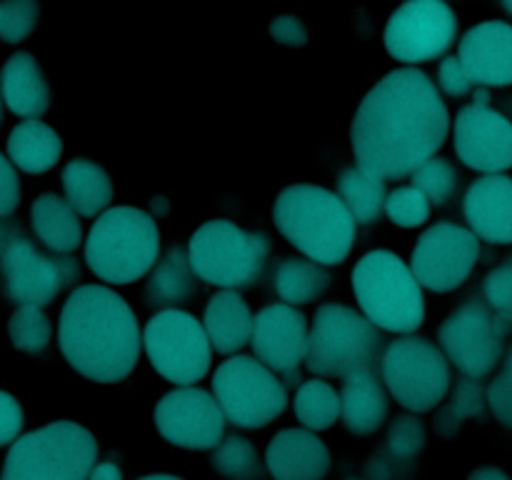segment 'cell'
<instances>
[{
    "label": "cell",
    "mask_w": 512,
    "mask_h": 480,
    "mask_svg": "<svg viewBox=\"0 0 512 480\" xmlns=\"http://www.w3.org/2000/svg\"><path fill=\"white\" fill-rule=\"evenodd\" d=\"M20 203V178L13 163L0 153V218L15 213Z\"/></svg>",
    "instance_id": "7bdbcfd3"
},
{
    "label": "cell",
    "mask_w": 512,
    "mask_h": 480,
    "mask_svg": "<svg viewBox=\"0 0 512 480\" xmlns=\"http://www.w3.org/2000/svg\"><path fill=\"white\" fill-rule=\"evenodd\" d=\"M265 465L275 480H323L330 470V450L310 430H280L265 450Z\"/></svg>",
    "instance_id": "44dd1931"
},
{
    "label": "cell",
    "mask_w": 512,
    "mask_h": 480,
    "mask_svg": "<svg viewBox=\"0 0 512 480\" xmlns=\"http://www.w3.org/2000/svg\"><path fill=\"white\" fill-rule=\"evenodd\" d=\"M0 95L8 105L10 113L20 118L38 120L50 108V85L40 68L38 58L28 50H18L5 60L0 70Z\"/></svg>",
    "instance_id": "7402d4cb"
},
{
    "label": "cell",
    "mask_w": 512,
    "mask_h": 480,
    "mask_svg": "<svg viewBox=\"0 0 512 480\" xmlns=\"http://www.w3.org/2000/svg\"><path fill=\"white\" fill-rule=\"evenodd\" d=\"M338 395L340 415L350 433L370 435L385 423L388 398L373 368H358L343 375V390Z\"/></svg>",
    "instance_id": "603a6c76"
},
{
    "label": "cell",
    "mask_w": 512,
    "mask_h": 480,
    "mask_svg": "<svg viewBox=\"0 0 512 480\" xmlns=\"http://www.w3.org/2000/svg\"><path fill=\"white\" fill-rule=\"evenodd\" d=\"M483 388H480L475 380H463L455 390L453 400H450L448 408L440 413L438 418V433L440 435H455L460 430V425L468 418L483 413Z\"/></svg>",
    "instance_id": "e575fe53"
},
{
    "label": "cell",
    "mask_w": 512,
    "mask_h": 480,
    "mask_svg": "<svg viewBox=\"0 0 512 480\" xmlns=\"http://www.w3.org/2000/svg\"><path fill=\"white\" fill-rule=\"evenodd\" d=\"M455 153L490 175L512 168V123L490 105H465L455 120Z\"/></svg>",
    "instance_id": "e0dca14e"
},
{
    "label": "cell",
    "mask_w": 512,
    "mask_h": 480,
    "mask_svg": "<svg viewBox=\"0 0 512 480\" xmlns=\"http://www.w3.org/2000/svg\"><path fill=\"white\" fill-rule=\"evenodd\" d=\"M450 133L448 105L418 68H395L368 90L350 125L360 168L400 180L435 158Z\"/></svg>",
    "instance_id": "6da1fadb"
},
{
    "label": "cell",
    "mask_w": 512,
    "mask_h": 480,
    "mask_svg": "<svg viewBox=\"0 0 512 480\" xmlns=\"http://www.w3.org/2000/svg\"><path fill=\"white\" fill-rule=\"evenodd\" d=\"M88 480H123V473L115 463H98L90 470Z\"/></svg>",
    "instance_id": "f6af8a7d"
},
{
    "label": "cell",
    "mask_w": 512,
    "mask_h": 480,
    "mask_svg": "<svg viewBox=\"0 0 512 480\" xmlns=\"http://www.w3.org/2000/svg\"><path fill=\"white\" fill-rule=\"evenodd\" d=\"M95 458L98 443L88 428L55 420L10 445L0 480H88Z\"/></svg>",
    "instance_id": "5b68a950"
},
{
    "label": "cell",
    "mask_w": 512,
    "mask_h": 480,
    "mask_svg": "<svg viewBox=\"0 0 512 480\" xmlns=\"http://www.w3.org/2000/svg\"><path fill=\"white\" fill-rule=\"evenodd\" d=\"M413 188L430 205H445L458 190V170L448 158H430L413 173Z\"/></svg>",
    "instance_id": "836d02e7"
},
{
    "label": "cell",
    "mask_w": 512,
    "mask_h": 480,
    "mask_svg": "<svg viewBox=\"0 0 512 480\" xmlns=\"http://www.w3.org/2000/svg\"><path fill=\"white\" fill-rule=\"evenodd\" d=\"M458 60L470 80L483 88L512 85V25L485 20L470 28L460 40Z\"/></svg>",
    "instance_id": "d6986e66"
},
{
    "label": "cell",
    "mask_w": 512,
    "mask_h": 480,
    "mask_svg": "<svg viewBox=\"0 0 512 480\" xmlns=\"http://www.w3.org/2000/svg\"><path fill=\"white\" fill-rule=\"evenodd\" d=\"M143 345L155 373L170 383H198L208 375L213 348L203 323L185 310H160L145 323Z\"/></svg>",
    "instance_id": "30bf717a"
},
{
    "label": "cell",
    "mask_w": 512,
    "mask_h": 480,
    "mask_svg": "<svg viewBox=\"0 0 512 480\" xmlns=\"http://www.w3.org/2000/svg\"><path fill=\"white\" fill-rule=\"evenodd\" d=\"M490 408H493L495 418L512 430V348L505 360V370L495 378V383L490 385Z\"/></svg>",
    "instance_id": "ab89813d"
},
{
    "label": "cell",
    "mask_w": 512,
    "mask_h": 480,
    "mask_svg": "<svg viewBox=\"0 0 512 480\" xmlns=\"http://www.w3.org/2000/svg\"><path fill=\"white\" fill-rule=\"evenodd\" d=\"M353 293L375 328L415 333L425 320L423 288L408 263L390 250H370L355 263Z\"/></svg>",
    "instance_id": "8992f818"
},
{
    "label": "cell",
    "mask_w": 512,
    "mask_h": 480,
    "mask_svg": "<svg viewBox=\"0 0 512 480\" xmlns=\"http://www.w3.org/2000/svg\"><path fill=\"white\" fill-rule=\"evenodd\" d=\"M270 35L283 45H308V30L295 15H278L270 23Z\"/></svg>",
    "instance_id": "ee69618b"
},
{
    "label": "cell",
    "mask_w": 512,
    "mask_h": 480,
    "mask_svg": "<svg viewBox=\"0 0 512 480\" xmlns=\"http://www.w3.org/2000/svg\"><path fill=\"white\" fill-rule=\"evenodd\" d=\"M273 283L275 293L285 300V305L290 303V308H295L320 298L328 290L330 273L308 258H285L275 270Z\"/></svg>",
    "instance_id": "f1b7e54d"
},
{
    "label": "cell",
    "mask_w": 512,
    "mask_h": 480,
    "mask_svg": "<svg viewBox=\"0 0 512 480\" xmlns=\"http://www.w3.org/2000/svg\"><path fill=\"white\" fill-rule=\"evenodd\" d=\"M0 123H3V100H0Z\"/></svg>",
    "instance_id": "681fc988"
},
{
    "label": "cell",
    "mask_w": 512,
    "mask_h": 480,
    "mask_svg": "<svg viewBox=\"0 0 512 480\" xmlns=\"http://www.w3.org/2000/svg\"><path fill=\"white\" fill-rule=\"evenodd\" d=\"M468 480H510V478L505 470L493 468V465H483V468H475L473 473L468 475Z\"/></svg>",
    "instance_id": "bcb514c9"
},
{
    "label": "cell",
    "mask_w": 512,
    "mask_h": 480,
    "mask_svg": "<svg viewBox=\"0 0 512 480\" xmlns=\"http://www.w3.org/2000/svg\"><path fill=\"white\" fill-rule=\"evenodd\" d=\"M383 210L398 228H418V225H423L425 220L430 218V203L413 188V185L395 188L393 193L385 198Z\"/></svg>",
    "instance_id": "d590c367"
},
{
    "label": "cell",
    "mask_w": 512,
    "mask_h": 480,
    "mask_svg": "<svg viewBox=\"0 0 512 480\" xmlns=\"http://www.w3.org/2000/svg\"><path fill=\"white\" fill-rule=\"evenodd\" d=\"M38 3L20 0V3H0V38L5 43H23L38 23Z\"/></svg>",
    "instance_id": "8d00e7d4"
},
{
    "label": "cell",
    "mask_w": 512,
    "mask_h": 480,
    "mask_svg": "<svg viewBox=\"0 0 512 480\" xmlns=\"http://www.w3.org/2000/svg\"><path fill=\"white\" fill-rule=\"evenodd\" d=\"M8 335L10 343L20 350V353H43L50 343V320L40 308H23L15 310L8 320Z\"/></svg>",
    "instance_id": "d6a6232c"
},
{
    "label": "cell",
    "mask_w": 512,
    "mask_h": 480,
    "mask_svg": "<svg viewBox=\"0 0 512 480\" xmlns=\"http://www.w3.org/2000/svg\"><path fill=\"white\" fill-rule=\"evenodd\" d=\"M203 330L215 353L230 355L250 343L253 333V313L243 295L235 290H223L208 300L203 313Z\"/></svg>",
    "instance_id": "cb8c5ba5"
},
{
    "label": "cell",
    "mask_w": 512,
    "mask_h": 480,
    "mask_svg": "<svg viewBox=\"0 0 512 480\" xmlns=\"http://www.w3.org/2000/svg\"><path fill=\"white\" fill-rule=\"evenodd\" d=\"M63 188L70 208L83 218H95L113 200V180L108 170L88 158H73L65 165Z\"/></svg>",
    "instance_id": "4316f807"
},
{
    "label": "cell",
    "mask_w": 512,
    "mask_h": 480,
    "mask_svg": "<svg viewBox=\"0 0 512 480\" xmlns=\"http://www.w3.org/2000/svg\"><path fill=\"white\" fill-rule=\"evenodd\" d=\"M383 380L400 405L425 413L443 403L450 385V368L435 343L425 338H400L385 348L380 360Z\"/></svg>",
    "instance_id": "8fae6325"
},
{
    "label": "cell",
    "mask_w": 512,
    "mask_h": 480,
    "mask_svg": "<svg viewBox=\"0 0 512 480\" xmlns=\"http://www.w3.org/2000/svg\"><path fill=\"white\" fill-rule=\"evenodd\" d=\"M280 233L318 265H338L355 243V220L333 190L295 183L280 190L273 203Z\"/></svg>",
    "instance_id": "3957f363"
},
{
    "label": "cell",
    "mask_w": 512,
    "mask_h": 480,
    "mask_svg": "<svg viewBox=\"0 0 512 480\" xmlns=\"http://www.w3.org/2000/svg\"><path fill=\"white\" fill-rule=\"evenodd\" d=\"M378 328L348 305H323L315 313L308 333L305 365L320 378L348 375L350 370L370 368L380 353Z\"/></svg>",
    "instance_id": "ba28073f"
},
{
    "label": "cell",
    "mask_w": 512,
    "mask_h": 480,
    "mask_svg": "<svg viewBox=\"0 0 512 480\" xmlns=\"http://www.w3.org/2000/svg\"><path fill=\"white\" fill-rule=\"evenodd\" d=\"M250 345L255 350V358L265 368L275 370V373L285 375L290 383H295L300 375V363L305 360V348H308L305 315L285 303L265 305L253 318Z\"/></svg>",
    "instance_id": "ac0fdd59"
},
{
    "label": "cell",
    "mask_w": 512,
    "mask_h": 480,
    "mask_svg": "<svg viewBox=\"0 0 512 480\" xmlns=\"http://www.w3.org/2000/svg\"><path fill=\"white\" fill-rule=\"evenodd\" d=\"M58 345L70 368L95 383H120L140 358V325L123 295L78 285L60 310Z\"/></svg>",
    "instance_id": "7a4b0ae2"
},
{
    "label": "cell",
    "mask_w": 512,
    "mask_h": 480,
    "mask_svg": "<svg viewBox=\"0 0 512 480\" xmlns=\"http://www.w3.org/2000/svg\"><path fill=\"white\" fill-rule=\"evenodd\" d=\"M30 223H33L35 238L55 253H73L83 243L78 213L70 208L68 200L55 193H43L33 200Z\"/></svg>",
    "instance_id": "d4e9b609"
},
{
    "label": "cell",
    "mask_w": 512,
    "mask_h": 480,
    "mask_svg": "<svg viewBox=\"0 0 512 480\" xmlns=\"http://www.w3.org/2000/svg\"><path fill=\"white\" fill-rule=\"evenodd\" d=\"M0 273L13 303L20 308H43L70 280L78 278V265L73 258H48L28 238L13 235L0 253Z\"/></svg>",
    "instance_id": "9a60e30c"
},
{
    "label": "cell",
    "mask_w": 512,
    "mask_h": 480,
    "mask_svg": "<svg viewBox=\"0 0 512 480\" xmlns=\"http://www.w3.org/2000/svg\"><path fill=\"white\" fill-rule=\"evenodd\" d=\"M388 448L395 458L410 460L425 448V425L415 415H400L390 425Z\"/></svg>",
    "instance_id": "74e56055"
},
{
    "label": "cell",
    "mask_w": 512,
    "mask_h": 480,
    "mask_svg": "<svg viewBox=\"0 0 512 480\" xmlns=\"http://www.w3.org/2000/svg\"><path fill=\"white\" fill-rule=\"evenodd\" d=\"M215 473L225 480H263V465H260L258 450L243 435H228L215 445L213 453Z\"/></svg>",
    "instance_id": "1f68e13d"
},
{
    "label": "cell",
    "mask_w": 512,
    "mask_h": 480,
    "mask_svg": "<svg viewBox=\"0 0 512 480\" xmlns=\"http://www.w3.org/2000/svg\"><path fill=\"white\" fill-rule=\"evenodd\" d=\"M470 233L493 245H512V178L485 175L475 180L463 200Z\"/></svg>",
    "instance_id": "ffe728a7"
},
{
    "label": "cell",
    "mask_w": 512,
    "mask_h": 480,
    "mask_svg": "<svg viewBox=\"0 0 512 480\" xmlns=\"http://www.w3.org/2000/svg\"><path fill=\"white\" fill-rule=\"evenodd\" d=\"M485 298L490 310L505 323H512V258L505 260L485 278Z\"/></svg>",
    "instance_id": "f35d334b"
},
{
    "label": "cell",
    "mask_w": 512,
    "mask_h": 480,
    "mask_svg": "<svg viewBox=\"0 0 512 480\" xmlns=\"http://www.w3.org/2000/svg\"><path fill=\"white\" fill-rule=\"evenodd\" d=\"M195 293V273L190 268L188 250L180 245H170L163 258L153 265L148 285H145V298L150 305L170 310V305H180Z\"/></svg>",
    "instance_id": "83f0119b"
},
{
    "label": "cell",
    "mask_w": 512,
    "mask_h": 480,
    "mask_svg": "<svg viewBox=\"0 0 512 480\" xmlns=\"http://www.w3.org/2000/svg\"><path fill=\"white\" fill-rule=\"evenodd\" d=\"M63 155V138L40 120L18 123L8 135V158L25 173H48Z\"/></svg>",
    "instance_id": "484cf974"
},
{
    "label": "cell",
    "mask_w": 512,
    "mask_h": 480,
    "mask_svg": "<svg viewBox=\"0 0 512 480\" xmlns=\"http://www.w3.org/2000/svg\"><path fill=\"white\" fill-rule=\"evenodd\" d=\"M458 35L453 8L440 0L403 3L385 25V48L400 63H425L448 53Z\"/></svg>",
    "instance_id": "4fadbf2b"
},
{
    "label": "cell",
    "mask_w": 512,
    "mask_h": 480,
    "mask_svg": "<svg viewBox=\"0 0 512 480\" xmlns=\"http://www.w3.org/2000/svg\"><path fill=\"white\" fill-rule=\"evenodd\" d=\"M215 400L238 428H265L288 405V388L255 355H235L213 375Z\"/></svg>",
    "instance_id": "9c48e42d"
},
{
    "label": "cell",
    "mask_w": 512,
    "mask_h": 480,
    "mask_svg": "<svg viewBox=\"0 0 512 480\" xmlns=\"http://www.w3.org/2000/svg\"><path fill=\"white\" fill-rule=\"evenodd\" d=\"M140 480H185V478H178V475L158 473V475H145V478H140Z\"/></svg>",
    "instance_id": "7dc6e473"
},
{
    "label": "cell",
    "mask_w": 512,
    "mask_h": 480,
    "mask_svg": "<svg viewBox=\"0 0 512 480\" xmlns=\"http://www.w3.org/2000/svg\"><path fill=\"white\" fill-rule=\"evenodd\" d=\"M155 428L168 443L185 450H208L223 440L225 415L210 390L175 388L155 405Z\"/></svg>",
    "instance_id": "2e32d148"
},
{
    "label": "cell",
    "mask_w": 512,
    "mask_h": 480,
    "mask_svg": "<svg viewBox=\"0 0 512 480\" xmlns=\"http://www.w3.org/2000/svg\"><path fill=\"white\" fill-rule=\"evenodd\" d=\"M160 230L153 215L133 205L105 210L85 240V263L105 283L128 285L153 270Z\"/></svg>",
    "instance_id": "277c9868"
},
{
    "label": "cell",
    "mask_w": 512,
    "mask_h": 480,
    "mask_svg": "<svg viewBox=\"0 0 512 480\" xmlns=\"http://www.w3.org/2000/svg\"><path fill=\"white\" fill-rule=\"evenodd\" d=\"M268 238L230 220H208L190 235L188 260L200 280L220 288H245L260 278L268 260Z\"/></svg>",
    "instance_id": "52a82bcc"
},
{
    "label": "cell",
    "mask_w": 512,
    "mask_h": 480,
    "mask_svg": "<svg viewBox=\"0 0 512 480\" xmlns=\"http://www.w3.org/2000/svg\"><path fill=\"white\" fill-rule=\"evenodd\" d=\"M25 425L23 408L10 393L0 390V445L15 443Z\"/></svg>",
    "instance_id": "60d3db41"
},
{
    "label": "cell",
    "mask_w": 512,
    "mask_h": 480,
    "mask_svg": "<svg viewBox=\"0 0 512 480\" xmlns=\"http://www.w3.org/2000/svg\"><path fill=\"white\" fill-rule=\"evenodd\" d=\"M478 258V238L460 225L440 220L430 225L415 243L410 273L415 275L418 285L435 293H450L468 280Z\"/></svg>",
    "instance_id": "5bb4252c"
},
{
    "label": "cell",
    "mask_w": 512,
    "mask_h": 480,
    "mask_svg": "<svg viewBox=\"0 0 512 480\" xmlns=\"http://www.w3.org/2000/svg\"><path fill=\"white\" fill-rule=\"evenodd\" d=\"M438 80H440V88H443L448 95H453V98H460V95L470 93L475 85L473 80H470V75L465 73L463 65H460L458 55H448V58L440 63Z\"/></svg>",
    "instance_id": "b9f144b4"
},
{
    "label": "cell",
    "mask_w": 512,
    "mask_h": 480,
    "mask_svg": "<svg viewBox=\"0 0 512 480\" xmlns=\"http://www.w3.org/2000/svg\"><path fill=\"white\" fill-rule=\"evenodd\" d=\"M5 243H8V230H5V225L0 223V253H3Z\"/></svg>",
    "instance_id": "c3c4849f"
},
{
    "label": "cell",
    "mask_w": 512,
    "mask_h": 480,
    "mask_svg": "<svg viewBox=\"0 0 512 480\" xmlns=\"http://www.w3.org/2000/svg\"><path fill=\"white\" fill-rule=\"evenodd\" d=\"M295 415L308 430H328L340 418V395L325 380H305L295 393Z\"/></svg>",
    "instance_id": "4dcf8cb0"
},
{
    "label": "cell",
    "mask_w": 512,
    "mask_h": 480,
    "mask_svg": "<svg viewBox=\"0 0 512 480\" xmlns=\"http://www.w3.org/2000/svg\"><path fill=\"white\" fill-rule=\"evenodd\" d=\"M508 325L483 303H465L440 325V345L445 355L468 378H483L493 373L503 358Z\"/></svg>",
    "instance_id": "7c38bea8"
},
{
    "label": "cell",
    "mask_w": 512,
    "mask_h": 480,
    "mask_svg": "<svg viewBox=\"0 0 512 480\" xmlns=\"http://www.w3.org/2000/svg\"><path fill=\"white\" fill-rule=\"evenodd\" d=\"M338 198L353 215L355 223H375L385 208V183L373 173L358 168H345L338 178Z\"/></svg>",
    "instance_id": "f546056e"
}]
</instances>
